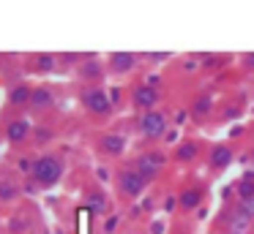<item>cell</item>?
Returning a JSON list of instances; mask_svg holds the SVG:
<instances>
[{"label":"cell","instance_id":"9c48e42d","mask_svg":"<svg viewBox=\"0 0 254 234\" xmlns=\"http://www.w3.org/2000/svg\"><path fill=\"white\" fill-rule=\"evenodd\" d=\"M52 103V90L50 87H36L33 93H30V106L41 109V106H50Z\"/></svg>","mask_w":254,"mask_h":234},{"label":"cell","instance_id":"5bb4252c","mask_svg":"<svg viewBox=\"0 0 254 234\" xmlns=\"http://www.w3.org/2000/svg\"><path fill=\"white\" fill-rule=\"evenodd\" d=\"M210 161H213V166H227V163L232 161V152L227 150V147H216V150H213V158H210Z\"/></svg>","mask_w":254,"mask_h":234},{"label":"cell","instance_id":"5b68a950","mask_svg":"<svg viewBox=\"0 0 254 234\" xmlns=\"http://www.w3.org/2000/svg\"><path fill=\"white\" fill-rule=\"evenodd\" d=\"M142 185H145V177L139 172H123L121 174V190H123V193L137 196L139 190H142Z\"/></svg>","mask_w":254,"mask_h":234},{"label":"cell","instance_id":"ac0fdd59","mask_svg":"<svg viewBox=\"0 0 254 234\" xmlns=\"http://www.w3.org/2000/svg\"><path fill=\"white\" fill-rule=\"evenodd\" d=\"M96 74H99V65H96V63H88L82 68V76H96Z\"/></svg>","mask_w":254,"mask_h":234},{"label":"cell","instance_id":"e0dca14e","mask_svg":"<svg viewBox=\"0 0 254 234\" xmlns=\"http://www.w3.org/2000/svg\"><path fill=\"white\" fill-rule=\"evenodd\" d=\"M241 196H243V199H252V196H254V180L252 177H246L241 183Z\"/></svg>","mask_w":254,"mask_h":234},{"label":"cell","instance_id":"8fae6325","mask_svg":"<svg viewBox=\"0 0 254 234\" xmlns=\"http://www.w3.org/2000/svg\"><path fill=\"white\" fill-rule=\"evenodd\" d=\"M159 163H161V158L153 155V152H150V155H142V161H139V174H142V177H150V174L159 169Z\"/></svg>","mask_w":254,"mask_h":234},{"label":"cell","instance_id":"ffe728a7","mask_svg":"<svg viewBox=\"0 0 254 234\" xmlns=\"http://www.w3.org/2000/svg\"><path fill=\"white\" fill-rule=\"evenodd\" d=\"M90 199H93V207H99V210L104 207V196H90Z\"/></svg>","mask_w":254,"mask_h":234},{"label":"cell","instance_id":"7402d4cb","mask_svg":"<svg viewBox=\"0 0 254 234\" xmlns=\"http://www.w3.org/2000/svg\"><path fill=\"white\" fill-rule=\"evenodd\" d=\"M249 65H254V54H249Z\"/></svg>","mask_w":254,"mask_h":234},{"label":"cell","instance_id":"6da1fadb","mask_svg":"<svg viewBox=\"0 0 254 234\" xmlns=\"http://www.w3.org/2000/svg\"><path fill=\"white\" fill-rule=\"evenodd\" d=\"M30 177H33L36 185H41V188H50V185H55L58 180L63 177V163L61 158L55 155H39L33 161V166H30Z\"/></svg>","mask_w":254,"mask_h":234},{"label":"cell","instance_id":"4fadbf2b","mask_svg":"<svg viewBox=\"0 0 254 234\" xmlns=\"http://www.w3.org/2000/svg\"><path fill=\"white\" fill-rule=\"evenodd\" d=\"M33 71H41V74H50V71H55V57L52 54H36L33 57Z\"/></svg>","mask_w":254,"mask_h":234},{"label":"cell","instance_id":"277c9868","mask_svg":"<svg viewBox=\"0 0 254 234\" xmlns=\"http://www.w3.org/2000/svg\"><path fill=\"white\" fill-rule=\"evenodd\" d=\"M28 136H30L28 120H11V123L6 125V139L11 141V144H22Z\"/></svg>","mask_w":254,"mask_h":234},{"label":"cell","instance_id":"ba28073f","mask_svg":"<svg viewBox=\"0 0 254 234\" xmlns=\"http://www.w3.org/2000/svg\"><path fill=\"white\" fill-rule=\"evenodd\" d=\"M123 144H126V141H123L121 134H107L104 139H101V147H104L110 155H121V152H123Z\"/></svg>","mask_w":254,"mask_h":234},{"label":"cell","instance_id":"8992f818","mask_svg":"<svg viewBox=\"0 0 254 234\" xmlns=\"http://www.w3.org/2000/svg\"><path fill=\"white\" fill-rule=\"evenodd\" d=\"M134 63H137V57H134V54H128V52H115V54H112V60H110L112 71H118V74H123V71H131Z\"/></svg>","mask_w":254,"mask_h":234},{"label":"cell","instance_id":"9a60e30c","mask_svg":"<svg viewBox=\"0 0 254 234\" xmlns=\"http://www.w3.org/2000/svg\"><path fill=\"white\" fill-rule=\"evenodd\" d=\"M199 199H202V196H199V190H183V193H181V204L186 207V210L197 207V204H199Z\"/></svg>","mask_w":254,"mask_h":234},{"label":"cell","instance_id":"7c38bea8","mask_svg":"<svg viewBox=\"0 0 254 234\" xmlns=\"http://www.w3.org/2000/svg\"><path fill=\"white\" fill-rule=\"evenodd\" d=\"M17 196H19L17 183H11V180H0V201H14Z\"/></svg>","mask_w":254,"mask_h":234},{"label":"cell","instance_id":"44dd1931","mask_svg":"<svg viewBox=\"0 0 254 234\" xmlns=\"http://www.w3.org/2000/svg\"><path fill=\"white\" fill-rule=\"evenodd\" d=\"M115 221H118V218H110V221L104 223V232H112V229H115Z\"/></svg>","mask_w":254,"mask_h":234},{"label":"cell","instance_id":"30bf717a","mask_svg":"<svg viewBox=\"0 0 254 234\" xmlns=\"http://www.w3.org/2000/svg\"><path fill=\"white\" fill-rule=\"evenodd\" d=\"M156 98H159V93H156L153 87H139V90L134 93V101H137L139 106H153Z\"/></svg>","mask_w":254,"mask_h":234},{"label":"cell","instance_id":"3957f363","mask_svg":"<svg viewBox=\"0 0 254 234\" xmlns=\"http://www.w3.org/2000/svg\"><path fill=\"white\" fill-rule=\"evenodd\" d=\"M139 125H142V134L145 136H161V134H164L167 120H164V114H161V112H145Z\"/></svg>","mask_w":254,"mask_h":234},{"label":"cell","instance_id":"d6986e66","mask_svg":"<svg viewBox=\"0 0 254 234\" xmlns=\"http://www.w3.org/2000/svg\"><path fill=\"white\" fill-rule=\"evenodd\" d=\"M205 109H210V98H199V101H197V112L202 114Z\"/></svg>","mask_w":254,"mask_h":234},{"label":"cell","instance_id":"2e32d148","mask_svg":"<svg viewBox=\"0 0 254 234\" xmlns=\"http://www.w3.org/2000/svg\"><path fill=\"white\" fill-rule=\"evenodd\" d=\"M194 155H197V144H181V150H178L181 161H191Z\"/></svg>","mask_w":254,"mask_h":234},{"label":"cell","instance_id":"7a4b0ae2","mask_svg":"<svg viewBox=\"0 0 254 234\" xmlns=\"http://www.w3.org/2000/svg\"><path fill=\"white\" fill-rule=\"evenodd\" d=\"M85 106H88V112H93V114H107L112 103H110V95L96 87V90L85 93Z\"/></svg>","mask_w":254,"mask_h":234},{"label":"cell","instance_id":"52a82bcc","mask_svg":"<svg viewBox=\"0 0 254 234\" xmlns=\"http://www.w3.org/2000/svg\"><path fill=\"white\" fill-rule=\"evenodd\" d=\"M30 87L28 85H14L11 90H8V103L11 106H25V103H30Z\"/></svg>","mask_w":254,"mask_h":234}]
</instances>
